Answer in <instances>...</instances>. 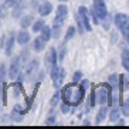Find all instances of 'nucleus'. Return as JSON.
I'll return each instance as SVG.
<instances>
[{"label": "nucleus", "instance_id": "obj_1", "mask_svg": "<svg viewBox=\"0 0 129 129\" xmlns=\"http://www.w3.org/2000/svg\"><path fill=\"white\" fill-rule=\"evenodd\" d=\"M38 68H40V60L38 58H33V60L26 65V68H24V81H31L37 75L38 72Z\"/></svg>", "mask_w": 129, "mask_h": 129}, {"label": "nucleus", "instance_id": "obj_2", "mask_svg": "<svg viewBox=\"0 0 129 129\" xmlns=\"http://www.w3.org/2000/svg\"><path fill=\"white\" fill-rule=\"evenodd\" d=\"M92 10L95 12V14L98 16L99 20H105L108 17V10H106V4L104 0H94Z\"/></svg>", "mask_w": 129, "mask_h": 129}, {"label": "nucleus", "instance_id": "obj_3", "mask_svg": "<svg viewBox=\"0 0 129 129\" xmlns=\"http://www.w3.org/2000/svg\"><path fill=\"white\" fill-rule=\"evenodd\" d=\"M21 60H20V55L13 58L12 64H10V68H9V78L10 80H17V77L20 74V70H21Z\"/></svg>", "mask_w": 129, "mask_h": 129}, {"label": "nucleus", "instance_id": "obj_4", "mask_svg": "<svg viewBox=\"0 0 129 129\" xmlns=\"http://www.w3.org/2000/svg\"><path fill=\"white\" fill-rule=\"evenodd\" d=\"M114 21H115V26H116L122 33L129 30V16L128 14H122V13H119V14L115 16Z\"/></svg>", "mask_w": 129, "mask_h": 129}, {"label": "nucleus", "instance_id": "obj_5", "mask_svg": "<svg viewBox=\"0 0 129 129\" xmlns=\"http://www.w3.org/2000/svg\"><path fill=\"white\" fill-rule=\"evenodd\" d=\"M57 50L54 48H50V51H48V54H46V68H47V71H51V68H53L54 65H57Z\"/></svg>", "mask_w": 129, "mask_h": 129}, {"label": "nucleus", "instance_id": "obj_6", "mask_svg": "<svg viewBox=\"0 0 129 129\" xmlns=\"http://www.w3.org/2000/svg\"><path fill=\"white\" fill-rule=\"evenodd\" d=\"M85 91L87 89L84 87H80V88H75L74 89V94H72V98H71V106H77L82 102L84 96H85Z\"/></svg>", "mask_w": 129, "mask_h": 129}, {"label": "nucleus", "instance_id": "obj_7", "mask_svg": "<svg viewBox=\"0 0 129 129\" xmlns=\"http://www.w3.org/2000/svg\"><path fill=\"white\" fill-rule=\"evenodd\" d=\"M74 89H75L74 85H65L62 88V91H61V99H62V102H67L71 105V98H72V94H74Z\"/></svg>", "mask_w": 129, "mask_h": 129}, {"label": "nucleus", "instance_id": "obj_8", "mask_svg": "<svg viewBox=\"0 0 129 129\" xmlns=\"http://www.w3.org/2000/svg\"><path fill=\"white\" fill-rule=\"evenodd\" d=\"M78 14L81 16V20L84 21L85 30H87V31H91V30H92V26H91V21H89V16H88V10H87V7L81 6V7L78 9Z\"/></svg>", "mask_w": 129, "mask_h": 129}, {"label": "nucleus", "instance_id": "obj_9", "mask_svg": "<svg viewBox=\"0 0 129 129\" xmlns=\"http://www.w3.org/2000/svg\"><path fill=\"white\" fill-rule=\"evenodd\" d=\"M26 112H27V111H23V108H21L20 105H14L12 114H10V118H12L13 122H21Z\"/></svg>", "mask_w": 129, "mask_h": 129}, {"label": "nucleus", "instance_id": "obj_10", "mask_svg": "<svg viewBox=\"0 0 129 129\" xmlns=\"http://www.w3.org/2000/svg\"><path fill=\"white\" fill-rule=\"evenodd\" d=\"M13 47H14V33H9V34H7V38H6V44H4L6 55H12Z\"/></svg>", "mask_w": 129, "mask_h": 129}, {"label": "nucleus", "instance_id": "obj_11", "mask_svg": "<svg viewBox=\"0 0 129 129\" xmlns=\"http://www.w3.org/2000/svg\"><path fill=\"white\" fill-rule=\"evenodd\" d=\"M51 12H53V4L50 3V2H44L43 4H40V6H38V13H40V16H41V17L48 16Z\"/></svg>", "mask_w": 129, "mask_h": 129}, {"label": "nucleus", "instance_id": "obj_12", "mask_svg": "<svg viewBox=\"0 0 129 129\" xmlns=\"http://www.w3.org/2000/svg\"><path fill=\"white\" fill-rule=\"evenodd\" d=\"M64 78H65V70L62 67H60V71H58V75L53 80V84H54V88H60L64 82Z\"/></svg>", "mask_w": 129, "mask_h": 129}, {"label": "nucleus", "instance_id": "obj_13", "mask_svg": "<svg viewBox=\"0 0 129 129\" xmlns=\"http://www.w3.org/2000/svg\"><path fill=\"white\" fill-rule=\"evenodd\" d=\"M46 40L43 37H36L34 41H33V50L34 51H37V53H40V51H43L44 50V47H46Z\"/></svg>", "mask_w": 129, "mask_h": 129}, {"label": "nucleus", "instance_id": "obj_14", "mask_svg": "<svg viewBox=\"0 0 129 129\" xmlns=\"http://www.w3.org/2000/svg\"><path fill=\"white\" fill-rule=\"evenodd\" d=\"M28 41H30V34H28V31H26V28H23V31H20L17 34V43L20 46H26Z\"/></svg>", "mask_w": 129, "mask_h": 129}, {"label": "nucleus", "instance_id": "obj_15", "mask_svg": "<svg viewBox=\"0 0 129 129\" xmlns=\"http://www.w3.org/2000/svg\"><path fill=\"white\" fill-rule=\"evenodd\" d=\"M106 115H108V106L106 105H102L101 106V109L98 111V114H96V118H95V123H101V122L105 121Z\"/></svg>", "mask_w": 129, "mask_h": 129}, {"label": "nucleus", "instance_id": "obj_16", "mask_svg": "<svg viewBox=\"0 0 129 129\" xmlns=\"http://www.w3.org/2000/svg\"><path fill=\"white\" fill-rule=\"evenodd\" d=\"M24 7H26V2H24V0H21L20 3L16 4L14 7H13V17H14V19H19L20 14L23 13Z\"/></svg>", "mask_w": 129, "mask_h": 129}, {"label": "nucleus", "instance_id": "obj_17", "mask_svg": "<svg viewBox=\"0 0 129 129\" xmlns=\"http://www.w3.org/2000/svg\"><path fill=\"white\" fill-rule=\"evenodd\" d=\"M33 16H30V14H27V16H24V17H21V20H20V27L21 28H27V27H30L31 24H33Z\"/></svg>", "mask_w": 129, "mask_h": 129}, {"label": "nucleus", "instance_id": "obj_18", "mask_svg": "<svg viewBox=\"0 0 129 129\" xmlns=\"http://www.w3.org/2000/svg\"><path fill=\"white\" fill-rule=\"evenodd\" d=\"M108 84H109V85L114 88V89L119 88V75H116V74H112V75H109V77H108Z\"/></svg>", "mask_w": 129, "mask_h": 129}, {"label": "nucleus", "instance_id": "obj_19", "mask_svg": "<svg viewBox=\"0 0 129 129\" xmlns=\"http://www.w3.org/2000/svg\"><path fill=\"white\" fill-rule=\"evenodd\" d=\"M122 65L126 71H129V50H122Z\"/></svg>", "mask_w": 129, "mask_h": 129}, {"label": "nucleus", "instance_id": "obj_20", "mask_svg": "<svg viewBox=\"0 0 129 129\" xmlns=\"http://www.w3.org/2000/svg\"><path fill=\"white\" fill-rule=\"evenodd\" d=\"M40 33H41V37L44 38L46 41H48L50 38L53 37V28H50L48 26H44L41 28V31H40Z\"/></svg>", "mask_w": 129, "mask_h": 129}, {"label": "nucleus", "instance_id": "obj_21", "mask_svg": "<svg viewBox=\"0 0 129 129\" xmlns=\"http://www.w3.org/2000/svg\"><path fill=\"white\" fill-rule=\"evenodd\" d=\"M119 114H121V109L118 108V105H114V108H112V111H111V114H109L111 122H118V119H119Z\"/></svg>", "mask_w": 129, "mask_h": 129}, {"label": "nucleus", "instance_id": "obj_22", "mask_svg": "<svg viewBox=\"0 0 129 129\" xmlns=\"http://www.w3.org/2000/svg\"><path fill=\"white\" fill-rule=\"evenodd\" d=\"M55 16H60V17H64V19H67V16H68V7H67L65 4H61V6H58L57 10H55Z\"/></svg>", "mask_w": 129, "mask_h": 129}, {"label": "nucleus", "instance_id": "obj_23", "mask_svg": "<svg viewBox=\"0 0 129 129\" xmlns=\"http://www.w3.org/2000/svg\"><path fill=\"white\" fill-rule=\"evenodd\" d=\"M44 26H46L44 20H43V19H37L34 23H33V31H34V33H40Z\"/></svg>", "mask_w": 129, "mask_h": 129}, {"label": "nucleus", "instance_id": "obj_24", "mask_svg": "<svg viewBox=\"0 0 129 129\" xmlns=\"http://www.w3.org/2000/svg\"><path fill=\"white\" fill-rule=\"evenodd\" d=\"M75 21H77V27H78V33L80 34H82V33H85V26H84V21L81 20V16L80 14H77L75 16Z\"/></svg>", "mask_w": 129, "mask_h": 129}, {"label": "nucleus", "instance_id": "obj_25", "mask_svg": "<svg viewBox=\"0 0 129 129\" xmlns=\"http://www.w3.org/2000/svg\"><path fill=\"white\" fill-rule=\"evenodd\" d=\"M74 34H75V27H68L67 28V33H65V38H64V43H67V41H70L72 37H74Z\"/></svg>", "mask_w": 129, "mask_h": 129}, {"label": "nucleus", "instance_id": "obj_26", "mask_svg": "<svg viewBox=\"0 0 129 129\" xmlns=\"http://www.w3.org/2000/svg\"><path fill=\"white\" fill-rule=\"evenodd\" d=\"M21 0H2L0 3L3 4V6H6L7 9H12V7H14L17 3H20Z\"/></svg>", "mask_w": 129, "mask_h": 129}, {"label": "nucleus", "instance_id": "obj_27", "mask_svg": "<svg viewBox=\"0 0 129 129\" xmlns=\"http://www.w3.org/2000/svg\"><path fill=\"white\" fill-rule=\"evenodd\" d=\"M60 99H61V92H60V91H57L55 94L53 95V98H51V101H50V105H51V106L54 108V106H55V105L58 104V101H60Z\"/></svg>", "mask_w": 129, "mask_h": 129}, {"label": "nucleus", "instance_id": "obj_28", "mask_svg": "<svg viewBox=\"0 0 129 129\" xmlns=\"http://www.w3.org/2000/svg\"><path fill=\"white\" fill-rule=\"evenodd\" d=\"M81 81H82V72H81V71L74 72V75H72V82L78 84V82H81Z\"/></svg>", "mask_w": 129, "mask_h": 129}, {"label": "nucleus", "instance_id": "obj_29", "mask_svg": "<svg viewBox=\"0 0 129 129\" xmlns=\"http://www.w3.org/2000/svg\"><path fill=\"white\" fill-rule=\"evenodd\" d=\"M122 114L125 116H129V98H126V101L122 105Z\"/></svg>", "mask_w": 129, "mask_h": 129}, {"label": "nucleus", "instance_id": "obj_30", "mask_svg": "<svg viewBox=\"0 0 129 129\" xmlns=\"http://www.w3.org/2000/svg\"><path fill=\"white\" fill-rule=\"evenodd\" d=\"M4 78H6V65L2 62V64H0V81L3 82Z\"/></svg>", "mask_w": 129, "mask_h": 129}, {"label": "nucleus", "instance_id": "obj_31", "mask_svg": "<svg viewBox=\"0 0 129 129\" xmlns=\"http://www.w3.org/2000/svg\"><path fill=\"white\" fill-rule=\"evenodd\" d=\"M27 57H28V50L24 48L21 53H20V60H21V64H24V61L27 60Z\"/></svg>", "mask_w": 129, "mask_h": 129}, {"label": "nucleus", "instance_id": "obj_32", "mask_svg": "<svg viewBox=\"0 0 129 129\" xmlns=\"http://www.w3.org/2000/svg\"><path fill=\"white\" fill-rule=\"evenodd\" d=\"M70 108H71V105H70V104H67V102L61 104V112H62V114H68Z\"/></svg>", "mask_w": 129, "mask_h": 129}, {"label": "nucleus", "instance_id": "obj_33", "mask_svg": "<svg viewBox=\"0 0 129 129\" xmlns=\"http://www.w3.org/2000/svg\"><path fill=\"white\" fill-rule=\"evenodd\" d=\"M20 88H21V82H17V84L14 85V87H13V89H14V92H13V95H14L16 98H17V96L20 95Z\"/></svg>", "mask_w": 129, "mask_h": 129}, {"label": "nucleus", "instance_id": "obj_34", "mask_svg": "<svg viewBox=\"0 0 129 129\" xmlns=\"http://www.w3.org/2000/svg\"><path fill=\"white\" fill-rule=\"evenodd\" d=\"M6 13H7V7H6V6H3V4L0 3V20L6 17Z\"/></svg>", "mask_w": 129, "mask_h": 129}, {"label": "nucleus", "instance_id": "obj_35", "mask_svg": "<svg viewBox=\"0 0 129 129\" xmlns=\"http://www.w3.org/2000/svg\"><path fill=\"white\" fill-rule=\"evenodd\" d=\"M54 122H55V116H54V114H51V116L46 119V125H53Z\"/></svg>", "mask_w": 129, "mask_h": 129}, {"label": "nucleus", "instance_id": "obj_36", "mask_svg": "<svg viewBox=\"0 0 129 129\" xmlns=\"http://www.w3.org/2000/svg\"><path fill=\"white\" fill-rule=\"evenodd\" d=\"M65 57V44H62V47H61V51H60V61H62Z\"/></svg>", "mask_w": 129, "mask_h": 129}, {"label": "nucleus", "instance_id": "obj_37", "mask_svg": "<svg viewBox=\"0 0 129 129\" xmlns=\"http://www.w3.org/2000/svg\"><path fill=\"white\" fill-rule=\"evenodd\" d=\"M88 85H89V81H88V80H82V81H81V87H84L85 89H88Z\"/></svg>", "mask_w": 129, "mask_h": 129}, {"label": "nucleus", "instance_id": "obj_38", "mask_svg": "<svg viewBox=\"0 0 129 129\" xmlns=\"http://www.w3.org/2000/svg\"><path fill=\"white\" fill-rule=\"evenodd\" d=\"M122 36L125 37L126 43H128V44H129V30H128V31H123V33H122Z\"/></svg>", "mask_w": 129, "mask_h": 129}, {"label": "nucleus", "instance_id": "obj_39", "mask_svg": "<svg viewBox=\"0 0 129 129\" xmlns=\"http://www.w3.org/2000/svg\"><path fill=\"white\" fill-rule=\"evenodd\" d=\"M84 125H91V122H89V121H88V119H85V121H84Z\"/></svg>", "mask_w": 129, "mask_h": 129}, {"label": "nucleus", "instance_id": "obj_40", "mask_svg": "<svg viewBox=\"0 0 129 129\" xmlns=\"http://www.w3.org/2000/svg\"><path fill=\"white\" fill-rule=\"evenodd\" d=\"M112 41H116V34H112Z\"/></svg>", "mask_w": 129, "mask_h": 129}, {"label": "nucleus", "instance_id": "obj_41", "mask_svg": "<svg viewBox=\"0 0 129 129\" xmlns=\"http://www.w3.org/2000/svg\"><path fill=\"white\" fill-rule=\"evenodd\" d=\"M58 2H62V3H65V2H68V0H58Z\"/></svg>", "mask_w": 129, "mask_h": 129}]
</instances>
